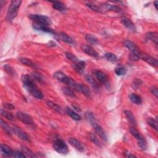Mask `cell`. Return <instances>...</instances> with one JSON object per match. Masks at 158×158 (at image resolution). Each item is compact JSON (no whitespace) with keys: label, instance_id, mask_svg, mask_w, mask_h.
<instances>
[{"label":"cell","instance_id":"6da1fadb","mask_svg":"<svg viewBox=\"0 0 158 158\" xmlns=\"http://www.w3.org/2000/svg\"><path fill=\"white\" fill-rule=\"evenodd\" d=\"M22 81L23 82L25 90L34 98L39 99H42L43 98L44 96L43 93L35 84L33 78L32 77L25 74V75L22 76Z\"/></svg>","mask_w":158,"mask_h":158},{"label":"cell","instance_id":"7a4b0ae2","mask_svg":"<svg viewBox=\"0 0 158 158\" xmlns=\"http://www.w3.org/2000/svg\"><path fill=\"white\" fill-rule=\"evenodd\" d=\"M22 1L19 0H13L11 2L8 7L6 19L8 22H11L17 16L19 12V9L20 6Z\"/></svg>","mask_w":158,"mask_h":158},{"label":"cell","instance_id":"3957f363","mask_svg":"<svg viewBox=\"0 0 158 158\" xmlns=\"http://www.w3.org/2000/svg\"><path fill=\"white\" fill-rule=\"evenodd\" d=\"M54 77L56 78L58 81L63 82L65 84H66L69 87H71L74 90L76 89L77 83L75 80L71 77H69L61 71H58L54 74Z\"/></svg>","mask_w":158,"mask_h":158},{"label":"cell","instance_id":"277c9868","mask_svg":"<svg viewBox=\"0 0 158 158\" xmlns=\"http://www.w3.org/2000/svg\"><path fill=\"white\" fill-rule=\"evenodd\" d=\"M53 147L57 152L61 155H67L69 151L67 144L59 137L55 138L53 143Z\"/></svg>","mask_w":158,"mask_h":158},{"label":"cell","instance_id":"5b68a950","mask_svg":"<svg viewBox=\"0 0 158 158\" xmlns=\"http://www.w3.org/2000/svg\"><path fill=\"white\" fill-rule=\"evenodd\" d=\"M29 18L34 20L35 22L40 24H43L49 26L51 24V20L49 17L46 16L40 15V14H30Z\"/></svg>","mask_w":158,"mask_h":158},{"label":"cell","instance_id":"8992f818","mask_svg":"<svg viewBox=\"0 0 158 158\" xmlns=\"http://www.w3.org/2000/svg\"><path fill=\"white\" fill-rule=\"evenodd\" d=\"M16 116L21 122H22L25 124L30 125H32L34 124L32 117L30 116L27 113L23 112H17L16 114Z\"/></svg>","mask_w":158,"mask_h":158},{"label":"cell","instance_id":"52a82bcc","mask_svg":"<svg viewBox=\"0 0 158 158\" xmlns=\"http://www.w3.org/2000/svg\"><path fill=\"white\" fill-rule=\"evenodd\" d=\"M13 133H14L17 137L21 140H24L25 142H30V137L24 131L20 128L17 126H13L12 128Z\"/></svg>","mask_w":158,"mask_h":158},{"label":"cell","instance_id":"ba28073f","mask_svg":"<svg viewBox=\"0 0 158 158\" xmlns=\"http://www.w3.org/2000/svg\"><path fill=\"white\" fill-rule=\"evenodd\" d=\"M140 59H142V60L144 61L146 63H147L148 64H150L153 67H156L158 65L157 59L153 58V57L148 54H144L142 52L140 55Z\"/></svg>","mask_w":158,"mask_h":158},{"label":"cell","instance_id":"9c48e42d","mask_svg":"<svg viewBox=\"0 0 158 158\" xmlns=\"http://www.w3.org/2000/svg\"><path fill=\"white\" fill-rule=\"evenodd\" d=\"M33 27L34 28V29L38 30V31H42V32H46V33L52 34V35H55V33H56L53 29H52L51 28H50L49 27V26L46 25L40 24L35 22L33 24Z\"/></svg>","mask_w":158,"mask_h":158},{"label":"cell","instance_id":"30bf717a","mask_svg":"<svg viewBox=\"0 0 158 158\" xmlns=\"http://www.w3.org/2000/svg\"><path fill=\"white\" fill-rule=\"evenodd\" d=\"M81 49L87 55L95 58H98L99 54L98 53V52L96 51L91 46L89 45H84V44H83V45H81Z\"/></svg>","mask_w":158,"mask_h":158},{"label":"cell","instance_id":"8fae6325","mask_svg":"<svg viewBox=\"0 0 158 158\" xmlns=\"http://www.w3.org/2000/svg\"><path fill=\"white\" fill-rule=\"evenodd\" d=\"M124 46L127 48H128L132 53L140 54L142 52V51L139 49V48L135 45V43H134L130 40H125L124 42Z\"/></svg>","mask_w":158,"mask_h":158},{"label":"cell","instance_id":"7c38bea8","mask_svg":"<svg viewBox=\"0 0 158 158\" xmlns=\"http://www.w3.org/2000/svg\"><path fill=\"white\" fill-rule=\"evenodd\" d=\"M92 126H93V129L95 131V132L97 133V135L99 136V137L101 138L102 140H103L104 141L106 142L107 141V136L106 133H105V131H104L103 129L101 127L99 124H98L96 122L93 123V124H91Z\"/></svg>","mask_w":158,"mask_h":158},{"label":"cell","instance_id":"4fadbf2b","mask_svg":"<svg viewBox=\"0 0 158 158\" xmlns=\"http://www.w3.org/2000/svg\"><path fill=\"white\" fill-rule=\"evenodd\" d=\"M95 74L96 77L101 83L105 85H109V78L106 74L99 70H96L95 71Z\"/></svg>","mask_w":158,"mask_h":158},{"label":"cell","instance_id":"5bb4252c","mask_svg":"<svg viewBox=\"0 0 158 158\" xmlns=\"http://www.w3.org/2000/svg\"><path fill=\"white\" fill-rule=\"evenodd\" d=\"M69 144L74 147L75 149L80 152H84L85 151V147L83 146V144L77 140L76 138H70L68 140Z\"/></svg>","mask_w":158,"mask_h":158},{"label":"cell","instance_id":"9a60e30c","mask_svg":"<svg viewBox=\"0 0 158 158\" xmlns=\"http://www.w3.org/2000/svg\"><path fill=\"white\" fill-rule=\"evenodd\" d=\"M75 90L81 92V93H82L87 98H90L91 96V93L89 88L85 85L82 84V83H77V85Z\"/></svg>","mask_w":158,"mask_h":158},{"label":"cell","instance_id":"2e32d148","mask_svg":"<svg viewBox=\"0 0 158 158\" xmlns=\"http://www.w3.org/2000/svg\"><path fill=\"white\" fill-rule=\"evenodd\" d=\"M121 23L124 25L127 29L130 30V31L133 32H136V27L134 23L129 19H127V18L122 19Z\"/></svg>","mask_w":158,"mask_h":158},{"label":"cell","instance_id":"e0dca14e","mask_svg":"<svg viewBox=\"0 0 158 158\" xmlns=\"http://www.w3.org/2000/svg\"><path fill=\"white\" fill-rule=\"evenodd\" d=\"M0 150H1V155L3 156H5V157L12 156L13 151L11 150V148L10 146H8L7 145H6V144H1Z\"/></svg>","mask_w":158,"mask_h":158},{"label":"cell","instance_id":"ac0fdd59","mask_svg":"<svg viewBox=\"0 0 158 158\" xmlns=\"http://www.w3.org/2000/svg\"><path fill=\"white\" fill-rule=\"evenodd\" d=\"M65 112H66L67 114L71 117L72 119L75 120V121H80L81 120V116L78 114L77 112H76L74 111H73L72 109L69 108L68 107H66L65 109Z\"/></svg>","mask_w":158,"mask_h":158},{"label":"cell","instance_id":"d6986e66","mask_svg":"<svg viewBox=\"0 0 158 158\" xmlns=\"http://www.w3.org/2000/svg\"><path fill=\"white\" fill-rule=\"evenodd\" d=\"M59 37L61 40H62L63 42L69 44V45H74V44H75L74 39L65 33L60 32L59 33Z\"/></svg>","mask_w":158,"mask_h":158},{"label":"cell","instance_id":"ffe728a7","mask_svg":"<svg viewBox=\"0 0 158 158\" xmlns=\"http://www.w3.org/2000/svg\"><path fill=\"white\" fill-rule=\"evenodd\" d=\"M86 63L83 61H78L76 63L74 64V69L79 74H82L85 68Z\"/></svg>","mask_w":158,"mask_h":158},{"label":"cell","instance_id":"44dd1931","mask_svg":"<svg viewBox=\"0 0 158 158\" xmlns=\"http://www.w3.org/2000/svg\"><path fill=\"white\" fill-rule=\"evenodd\" d=\"M124 114L126 118H127V120L129 121V122L131 125L134 127L137 126V121H136L135 118L133 115V114L131 113V112L128 110H125L124 111Z\"/></svg>","mask_w":158,"mask_h":158},{"label":"cell","instance_id":"7402d4cb","mask_svg":"<svg viewBox=\"0 0 158 158\" xmlns=\"http://www.w3.org/2000/svg\"><path fill=\"white\" fill-rule=\"evenodd\" d=\"M130 131L131 134L136 139H137V142L144 139V138L141 135V133H140L139 131L135 128L134 126L130 127Z\"/></svg>","mask_w":158,"mask_h":158},{"label":"cell","instance_id":"603a6c76","mask_svg":"<svg viewBox=\"0 0 158 158\" xmlns=\"http://www.w3.org/2000/svg\"><path fill=\"white\" fill-rule=\"evenodd\" d=\"M51 3H52V7L57 11L63 12L66 10V7L63 3L59 1H52Z\"/></svg>","mask_w":158,"mask_h":158},{"label":"cell","instance_id":"cb8c5ba5","mask_svg":"<svg viewBox=\"0 0 158 158\" xmlns=\"http://www.w3.org/2000/svg\"><path fill=\"white\" fill-rule=\"evenodd\" d=\"M129 98L131 101L134 104L140 105L142 103V99L138 95H136L135 93H131L129 96Z\"/></svg>","mask_w":158,"mask_h":158},{"label":"cell","instance_id":"d4e9b609","mask_svg":"<svg viewBox=\"0 0 158 158\" xmlns=\"http://www.w3.org/2000/svg\"><path fill=\"white\" fill-rule=\"evenodd\" d=\"M0 124H1V126L2 127V129L3 130L5 131V132L9 135H10L11 136L12 134V129L10 128V125H9L7 123L5 122V121H4L3 119H1V123H0Z\"/></svg>","mask_w":158,"mask_h":158},{"label":"cell","instance_id":"484cf974","mask_svg":"<svg viewBox=\"0 0 158 158\" xmlns=\"http://www.w3.org/2000/svg\"><path fill=\"white\" fill-rule=\"evenodd\" d=\"M104 6L108 11H113L115 12H121V9L120 8V7H118V6H116V5H114V4H111L107 3V4H105Z\"/></svg>","mask_w":158,"mask_h":158},{"label":"cell","instance_id":"4316f807","mask_svg":"<svg viewBox=\"0 0 158 158\" xmlns=\"http://www.w3.org/2000/svg\"><path fill=\"white\" fill-rule=\"evenodd\" d=\"M158 35L157 33L156 32H148L146 34V38L147 39L150 40L155 42L156 44H157L158 42Z\"/></svg>","mask_w":158,"mask_h":158},{"label":"cell","instance_id":"83f0119b","mask_svg":"<svg viewBox=\"0 0 158 158\" xmlns=\"http://www.w3.org/2000/svg\"><path fill=\"white\" fill-rule=\"evenodd\" d=\"M19 61L25 65H27L29 67H33V68H37V65L33 63L31 60H30L27 58H20Z\"/></svg>","mask_w":158,"mask_h":158},{"label":"cell","instance_id":"f1b7e54d","mask_svg":"<svg viewBox=\"0 0 158 158\" xmlns=\"http://www.w3.org/2000/svg\"><path fill=\"white\" fill-rule=\"evenodd\" d=\"M4 70L9 74V75L12 77H14L17 76V73L16 71L10 65L6 64L5 65H4Z\"/></svg>","mask_w":158,"mask_h":158},{"label":"cell","instance_id":"f546056e","mask_svg":"<svg viewBox=\"0 0 158 158\" xmlns=\"http://www.w3.org/2000/svg\"><path fill=\"white\" fill-rule=\"evenodd\" d=\"M21 151L24 153L27 157H37L31 150H30L29 148H28L27 147H26L25 146H21Z\"/></svg>","mask_w":158,"mask_h":158},{"label":"cell","instance_id":"4dcf8cb0","mask_svg":"<svg viewBox=\"0 0 158 158\" xmlns=\"http://www.w3.org/2000/svg\"><path fill=\"white\" fill-rule=\"evenodd\" d=\"M1 114L3 117H5L9 121H12L14 120V117L12 115V113H11L10 112H9L7 111L4 110V109H1Z\"/></svg>","mask_w":158,"mask_h":158},{"label":"cell","instance_id":"1f68e13d","mask_svg":"<svg viewBox=\"0 0 158 158\" xmlns=\"http://www.w3.org/2000/svg\"><path fill=\"white\" fill-rule=\"evenodd\" d=\"M86 40L91 45H96L98 43V39L95 36L91 34H87L86 35Z\"/></svg>","mask_w":158,"mask_h":158},{"label":"cell","instance_id":"d6a6232c","mask_svg":"<svg viewBox=\"0 0 158 158\" xmlns=\"http://www.w3.org/2000/svg\"><path fill=\"white\" fill-rule=\"evenodd\" d=\"M85 78H86V80H87V82H89L92 86L94 87L95 89H98V83H97V82H96V80L93 78V77H91V76H89V75H87V76H86Z\"/></svg>","mask_w":158,"mask_h":158},{"label":"cell","instance_id":"836d02e7","mask_svg":"<svg viewBox=\"0 0 158 158\" xmlns=\"http://www.w3.org/2000/svg\"><path fill=\"white\" fill-rule=\"evenodd\" d=\"M89 138H90V140H91V141L93 142L95 144H96V146L99 147V148L101 147V143L98 138L96 137V136L94 133H90L89 135Z\"/></svg>","mask_w":158,"mask_h":158},{"label":"cell","instance_id":"e575fe53","mask_svg":"<svg viewBox=\"0 0 158 158\" xmlns=\"http://www.w3.org/2000/svg\"><path fill=\"white\" fill-rule=\"evenodd\" d=\"M46 104L50 108H52V109H54V110H55L56 111L59 112H61V108L59 106V105L51 101H48L46 102Z\"/></svg>","mask_w":158,"mask_h":158},{"label":"cell","instance_id":"d590c367","mask_svg":"<svg viewBox=\"0 0 158 158\" xmlns=\"http://www.w3.org/2000/svg\"><path fill=\"white\" fill-rule=\"evenodd\" d=\"M104 58L109 62L114 63L117 61L116 56L114 54L112 53V52H107V53L104 54Z\"/></svg>","mask_w":158,"mask_h":158},{"label":"cell","instance_id":"8d00e7d4","mask_svg":"<svg viewBox=\"0 0 158 158\" xmlns=\"http://www.w3.org/2000/svg\"><path fill=\"white\" fill-rule=\"evenodd\" d=\"M62 90L65 95H66L69 96H71V97H72V98L76 97V95L75 93H74V92L73 91V90H72L71 89H70L69 87H67V86L63 87Z\"/></svg>","mask_w":158,"mask_h":158},{"label":"cell","instance_id":"74e56055","mask_svg":"<svg viewBox=\"0 0 158 158\" xmlns=\"http://www.w3.org/2000/svg\"><path fill=\"white\" fill-rule=\"evenodd\" d=\"M85 117L86 118V120L89 121L90 124H92L93 123L95 122H96V119H95V116L94 114L92 112H86L85 113Z\"/></svg>","mask_w":158,"mask_h":158},{"label":"cell","instance_id":"f35d334b","mask_svg":"<svg viewBox=\"0 0 158 158\" xmlns=\"http://www.w3.org/2000/svg\"><path fill=\"white\" fill-rule=\"evenodd\" d=\"M65 56H66V58L70 60L71 61H72V62L74 64V63H76L77 62H78V61H79L78 59L77 58V57L74 54H73L72 53H71V52H65Z\"/></svg>","mask_w":158,"mask_h":158},{"label":"cell","instance_id":"ab89813d","mask_svg":"<svg viewBox=\"0 0 158 158\" xmlns=\"http://www.w3.org/2000/svg\"><path fill=\"white\" fill-rule=\"evenodd\" d=\"M86 6L89 7V8H90L91 10H93L94 11L98 12H101V9L99 8V7L97 5H96L95 4H94L93 3H91V2L87 3H86Z\"/></svg>","mask_w":158,"mask_h":158},{"label":"cell","instance_id":"60d3db41","mask_svg":"<svg viewBox=\"0 0 158 158\" xmlns=\"http://www.w3.org/2000/svg\"><path fill=\"white\" fill-rule=\"evenodd\" d=\"M147 122H148V124L150 125L152 127V128L155 129L156 130H157V121L154 119V118H149L147 121Z\"/></svg>","mask_w":158,"mask_h":158},{"label":"cell","instance_id":"b9f144b4","mask_svg":"<svg viewBox=\"0 0 158 158\" xmlns=\"http://www.w3.org/2000/svg\"><path fill=\"white\" fill-rule=\"evenodd\" d=\"M12 156L14 157H17V158H24L27 157L22 151H13Z\"/></svg>","mask_w":158,"mask_h":158},{"label":"cell","instance_id":"7bdbcfd3","mask_svg":"<svg viewBox=\"0 0 158 158\" xmlns=\"http://www.w3.org/2000/svg\"><path fill=\"white\" fill-rule=\"evenodd\" d=\"M126 72H127L126 69L124 67H118L116 68L115 69V72L118 76H122L125 75Z\"/></svg>","mask_w":158,"mask_h":158},{"label":"cell","instance_id":"ee69618b","mask_svg":"<svg viewBox=\"0 0 158 158\" xmlns=\"http://www.w3.org/2000/svg\"><path fill=\"white\" fill-rule=\"evenodd\" d=\"M32 76L33 79L37 80L39 82L42 83L43 82V79L42 78V76L40 75V74H39L37 72H33L32 74Z\"/></svg>","mask_w":158,"mask_h":158},{"label":"cell","instance_id":"f6af8a7d","mask_svg":"<svg viewBox=\"0 0 158 158\" xmlns=\"http://www.w3.org/2000/svg\"><path fill=\"white\" fill-rule=\"evenodd\" d=\"M141 54V53H140ZM140 54H135V53H132V52H131L130 56H129V59L130 60L132 61H138L140 59Z\"/></svg>","mask_w":158,"mask_h":158},{"label":"cell","instance_id":"bcb514c9","mask_svg":"<svg viewBox=\"0 0 158 158\" xmlns=\"http://www.w3.org/2000/svg\"><path fill=\"white\" fill-rule=\"evenodd\" d=\"M3 105H4V107L6 109H10V110H12V109H14V106L11 103H4Z\"/></svg>","mask_w":158,"mask_h":158},{"label":"cell","instance_id":"7dc6e473","mask_svg":"<svg viewBox=\"0 0 158 158\" xmlns=\"http://www.w3.org/2000/svg\"><path fill=\"white\" fill-rule=\"evenodd\" d=\"M151 93L154 95L156 98L158 97V91H157V88L156 87H153L151 89Z\"/></svg>","mask_w":158,"mask_h":158},{"label":"cell","instance_id":"c3c4849f","mask_svg":"<svg viewBox=\"0 0 158 158\" xmlns=\"http://www.w3.org/2000/svg\"><path fill=\"white\" fill-rule=\"evenodd\" d=\"M133 83H134L135 86L138 87V86H139L140 85H141L142 84V81L139 78L138 79L136 78L135 80V81H134V82H133Z\"/></svg>","mask_w":158,"mask_h":158},{"label":"cell","instance_id":"681fc988","mask_svg":"<svg viewBox=\"0 0 158 158\" xmlns=\"http://www.w3.org/2000/svg\"><path fill=\"white\" fill-rule=\"evenodd\" d=\"M124 155H125V156L127 157H137V156H135V155H132L131 153H130L128 151L124 153Z\"/></svg>","mask_w":158,"mask_h":158},{"label":"cell","instance_id":"f907efd6","mask_svg":"<svg viewBox=\"0 0 158 158\" xmlns=\"http://www.w3.org/2000/svg\"><path fill=\"white\" fill-rule=\"evenodd\" d=\"M73 107H74V109H75V110H76V111H80V108H79L78 107H77L76 106H73Z\"/></svg>","mask_w":158,"mask_h":158},{"label":"cell","instance_id":"816d5d0a","mask_svg":"<svg viewBox=\"0 0 158 158\" xmlns=\"http://www.w3.org/2000/svg\"><path fill=\"white\" fill-rule=\"evenodd\" d=\"M157 4H158V2H157V1H155L154 4H155V6L156 7V10H157Z\"/></svg>","mask_w":158,"mask_h":158}]
</instances>
